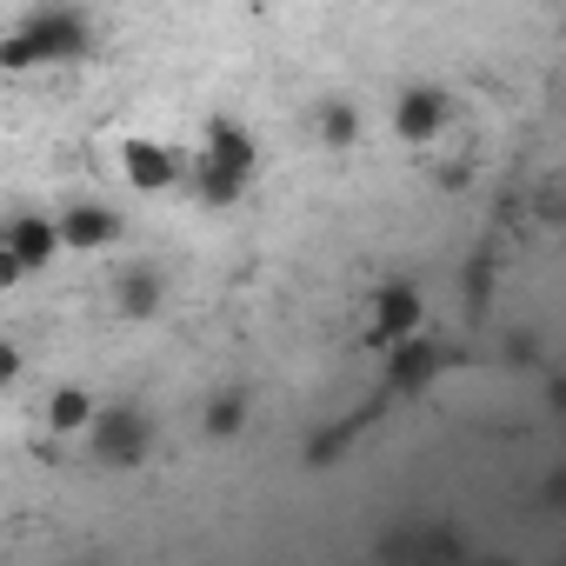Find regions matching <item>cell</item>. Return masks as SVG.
<instances>
[{
  "label": "cell",
  "mask_w": 566,
  "mask_h": 566,
  "mask_svg": "<svg viewBox=\"0 0 566 566\" xmlns=\"http://www.w3.org/2000/svg\"><path fill=\"white\" fill-rule=\"evenodd\" d=\"M253 174H260V140H253V127L233 120V114H213V120L200 127V147H193L180 187H187L200 207H240V200L253 193Z\"/></svg>",
  "instance_id": "6da1fadb"
},
{
  "label": "cell",
  "mask_w": 566,
  "mask_h": 566,
  "mask_svg": "<svg viewBox=\"0 0 566 566\" xmlns=\"http://www.w3.org/2000/svg\"><path fill=\"white\" fill-rule=\"evenodd\" d=\"M87 54H94V21L74 0H41L0 34V74H41V67H67Z\"/></svg>",
  "instance_id": "7a4b0ae2"
},
{
  "label": "cell",
  "mask_w": 566,
  "mask_h": 566,
  "mask_svg": "<svg viewBox=\"0 0 566 566\" xmlns=\"http://www.w3.org/2000/svg\"><path fill=\"white\" fill-rule=\"evenodd\" d=\"M81 447H87V460L101 473H134V467L154 460L160 427H154V413L140 400H101L94 420H87V433H81Z\"/></svg>",
  "instance_id": "3957f363"
},
{
  "label": "cell",
  "mask_w": 566,
  "mask_h": 566,
  "mask_svg": "<svg viewBox=\"0 0 566 566\" xmlns=\"http://www.w3.org/2000/svg\"><path fill=\"white\" fill-rule=\"evenodd\" d=\"M453 114H460V101H453L440 81H407L400 101H394V134H400L407 147H433V140L453 127Z\"/></svg>",
  "instance_id": "277c9868"
},
{
  "label": "cell",
  "mask_w": 566,
  "mask_h": 566,
  "mask_svg": "<svg viewBox=\"0 0 566 566\" xmlns=\"http://www.w3.org/2000/svg\"><path fill=\"white\" fill-rule=\"evenodd\" d=\"M427 327V294L413 287V280H380V287L367 294V340L374 347H394L407 334Z\"/></svg>",
  "instance_id": "5b68a950"
},
{
  "label": "cell",
  "mask_w": 566,
  "mask_h": 566,
  "mask_svg": "<svg viewBox=\"0 0 566 566\" xmlns=\"http://www.w3.org/2000/svg\"><path fill=\"white\" fill-rule=\"evenodd\" d=\"M120 180L134 193H174L187 180V154H174V140L134 134V140H120Z\"/></svg>",
  "instance_id": "8992f818"
},
{
  "label": "cell",
  "mask_w": 566,
  "mask_h": 566,
  "mask_svg": "<svg viewBox=\"0 0 566 566\" xmlns=\"http://www.w3.org/2000/svg\"><path fill=\"white\" fill-rule=\"evenodd\" d=\"M0 247L21 260V273H48V266L67 253V247H61V220H54V213H34V207H21V213L0 220Z\"/></svg>",
  "instance_id": "52a82bcc"
},
{
  "label": "cell",
  "mask_w": 566,
  "mask_h": 566,
  "mask_svg": "<svg viewBox=\"0 0 566 566\" xmlns=\"http://www.w3.org/2000/svg\"><path fill=\"white\" fill-rule=\"evenodd\" d=\"M453 367V354L440 347V340H427V334H407V340H394L387 347V394H427L440 374Z\"/></svg>",
  "instance_id": "ba28073f"
},
{
  "label": "cell",
  "mask_w": 566,
  "mask_h": 566,
  "mask_svg": "<svg viewBox=\"0 0 566 566\" xmlns=\"http://www.w3.org/2000/svg\"><path fill=\"white\" fill-rule=\"evenodd\" d=\"M54 220H61V247H67V253H101V247L120 240V213L101 207V200H74V207H61Z\"/></svg>",
  "instance_id": "9c48e42d"
},
{
  "label": "cell",
  "mask_w": 566,
  "mask_h": 566,
  "mask_svg": "<svg viewBox=\"0 0 566 566\" xmlns=\"http://www.w3.org/2000/svg\"><path fill=\"white\" fill-rule=\"evenodd\" d=\"M167 307V280L154 273V266H127L120 280H114V314L120 321H154Z\"/></svg>",
  "instance_id": "30bf717a"
},
{
  "label": "cell",
  "mask_w": 566,
  "mask_h": 566,
  "mask_svg": "<svg viewBox=\"0 0 566 566\" xmlns=\"http://www.w3.org/2000/svg\"><path fill=\"white\" fill-rule=\"evenodd\" d=\"M94 407H101V400H94L87 387H74V380H67V387H54V394L41 400V427H48L54 440H81V433H87V420H94Z\"/></svg>",
  "instance_id": "8fae6325"
},
{
  "label": "cell",
  "mask_w": 566,
  "mask_h": 566,
  "mask_svg": "<svg viewBox=\"0 0 566 566\" xmlns=\"http://www.w3.org/2000/svg\"><path fill=\"white\" fill-rule=\"evenodd\" d=\"M247 420H253L247 387H213V394H207V407H200V433H207V440H240V433H247Z\"/></svg>",
  "instance_id": "7c38bea8"
},
{
  "label": "cell",
  "mask_w": 566,
  "mask_h": 566,
  "mask_svg": "<svg viewBox=\"0 0 566 566\" xmlns=\"http://www.w3.org/2000/svg\"><path fill=\"white\" fill-rule=\"evenodd\" d=\"M314 134H321V147L327 154H347V147H360V134H367V120H360V107L354 101H321L314 107Z\"/></svg>",
  "instance_id": "4fadbf2b"
},
{
  "label": "cell",
  "mask_w": 566,
  "mask_h": 566,
  "mask_svg": "<svg viewBox=\"0 0 566 566\" xmlns=\"http://www.w3.org/2000/svg\"><path fill=\"white\" fill-rule=\"evenodd\" d=\"M486 294H493V260L480 253V260L467 266V301H473V307H486Z\"/></svg>",
  "instance_id": "5bb4252c"
},
{
  "label": "cell",
  "mask_w": 566,
  "mask_h": 566,
  "mask_svg": "<svg viewBox=\"0 0 566 566\" xmlns=\"http://www.w3.org/2000/svg\"><path fill=\"white\" fill-rule=\"evenodd\" d=\"M21 374H28V354H21L14 340H0V394H8V387H14Z\"/></svg>",
  "instance_id": "9a60e30c"
},
{
  "label": "cell",
  "mask_w": 566,
  "mask_h": 566,
  "mask_svg": "<svg viewBox=\"0 0 566 566\" xmlns=\"http://www.w3.org/2000/svg\"><path fill=\"white\" fill-rule=\"evenodd\" d=\"M506 354H513L520 367H533V360H539V340H533V334H513V340H506Z\"/></svg>",
  "instance_id": "2e32d148"
},
{
  "label": "cell",
  "mask_w": 566,
  "mask_h": 566,
  "mask_svg": "<svg viewBox=\"0 0 566 566\" xmlns=\"http://www.w3.org/2000/svg\"><path fill=\"white\" fill-rule=\"evenodd\" d=\"M21 280H28V273H21V260H14L8 247H0V294H8V287H21Z\"/></svg>",
  "instance_id": "e0dca14e"
}]
</instances>
